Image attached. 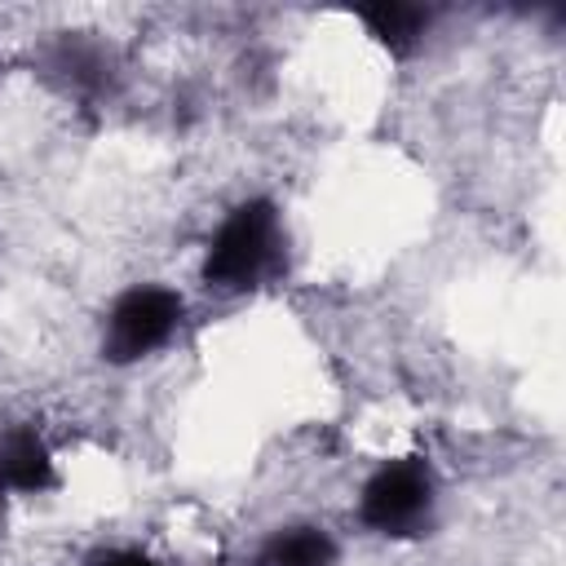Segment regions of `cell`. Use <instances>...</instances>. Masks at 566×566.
Instances as JSON below:
<instances>
[{
    "label": "cell",
    "mask_w": 566,
    "mask_h": 566,
    "mask_svg": "<svg viewBox=\"0 0 566 566\" xmlns=\"http://www.w3.org/2000/svg\"><path fill=\"white\" fill-rule=\"evenodd\" d=\"M57 482L53 473V451L49 442L27 429V424H13V429H0V491H13V495H40Z\"/></svg>",
    "instance_id": "cell-4"
},
{
    "label": "cell",
    "mask_w": 566,
    "mask_h": 566,
    "mask_svg": "<svg viewBox=\"0 0 566 566\" xmlns=\"http://www.w3.org/2000/svg\"><path fill=\"white\" fill-rule=\"evenodd\" d=\"M181 314H186V301L164 283H137L119 292L102 323V358L119 367L142 363L146 354L172 340V332L181 327Z\"/></svg>",
    "instance_id": "cell-3"
},
{
    "label": "cell",
    "mask_w": 566,
    "mask_h": 566,
    "mask_svg": "<svg viewBox=\"0 0 566 566\" xmlns=\"http://www.w3.org/2000/svg\"><path fill=\"white\" fill-rule=\"evenodd\" d=\"M283 243H287V230H283L274 199H261V195L243 199L226 212V221L208 239L203 283L226 296L252 292L283 265Z\"/></svg>",
    "instance_id": "cell-1"
},
{
    "label": "cell",
    "mask_w": 566,
    "mask_h": 566,
    "mask_svg": "<svg viewBox=\"0 0 566 566\" xmlns=\"http://www.w3.org/2000/svg\"><path fill=\"white\" fill-rule=\"evenodd\" d=\"M84 566H159V562L142 548H97Z\"/></svg>",
    "instance_id": "cell-7"
},
{
    "label": "cell",
    "mask_w": 566,
    "mask_h": 566,
    "mask_svg": "<svg viewBox=\"0 0 566 566\" xmlns=\"http://www.w3.org/2000/svg\"><path fill=\"white\" fill-rule=\"evenodd\" d=\"M433 504H438V482H433V469L416 455H402V460H385L358 491V522L376 535H389V539H407V535H420L433 517Z\"/></svg>",
    "instance_id": "cell-2"
},
{
    "label": "cell",
    "mask_w": 566,
    "mask_h": 566,
    "mask_svg": "<svg viewBox=\"0 0 566 566\" xmlns=\"http://www.w3.org/2000/svg\"><path fill=\"white\" fill-rule=\"evenodd\" d=\"M358 22L367 27V35L376 40V44H385L389 53H411L416 44H420V35H424V27H429V9H420V4H363L358 9Z\"/></svg>",
    "instance_id": "cell-6"
},
{
    "label": "cell",
    "mask_w": 566,
    "mask_h": 566,
    "mask_svg": "<svg viewBox=\"0 0 566 566\" xmlns=\"http://www.w3.org/2000/svg\"><path fill=\"white\" fill-rule=\"evenodd\" d=\"M336 557H340V548L323 526L296 522V526H279L261 544L256 566H336Z\"/></svg>",
    "instance_id": "cell-5"
}]
</instances>
